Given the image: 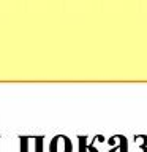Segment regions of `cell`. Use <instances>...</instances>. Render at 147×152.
Segmentation results:
<instances>
[{
	"mask_svg": "<svg viewBox=\"0 0 147 152\" xmlns=\"http://www.w3.org/2000/svg\"><path fill=\"white\" fill-rule=\"evenodd\" d=\"M49 152H73V141L66 135H55L49 141Z\"/></svg>",
	"mask_w": 147,
	"mask_h": 152,
	"instance_id": "cell-1",
	"label": "cell"
},
{
	"mask_svg": "<svg viewBox=\"0 0 147 152\" xmlns=\"http://www.w3.org/2000/svg\"><path fill=\"white\" fill-rule=\"evenodd\" d=\"M87 152H98V149L95 147V142H93V140L89 142V146H87Z\"/></svg>",
	"mask_w": 147,
	"mask_h": 152,
	"instance_id": "cell-6",
	"label": "cell"
},
{
	"mask_svg": "<svg viewBox=\"0 0 147 152\" xmlns=\"http://www.w3.org/2000/svg\"><path fill=\"white\" fill-rule=\"evenodd\" d=\"M78 144H79V152H87V146H89V136L81 135L78 136Z\"/></svg>",
	"mask_w": 147,
	"mask_h": 152,
	"instance_id": "cell-5",
	"label": "cell"
},
{
	"mask_svg": "<svg viewBox=\"0 0 147 152\" xmlns=\"http://www.w3.org/2000/svg\"><path fill=\"white\" fill-rule=\"evenodd\" d=\"M133 142H135L133 152H147V135H135Z\"/></svg>",
	"mask_w": 147,
	"mask_h": 152,
	"instance_id": "cell-4",
	"label": "cell"
},
{
	"mask_svg": "<svg viewBox=\"0 0 147 152\" xmlns=\"http://www.w3.org/2000/svg\"><path fill=\"white\" fill-rule=\"evenodd\" d=\"M108 144L111 146L109 152H130V142L125 135H112L108 138Z\"/></svg>",
	"mask_w": 147,
	"mask_h": 152,
	"instance_id": "cell-3",
	"label": "cell"
},
{
	"mask_svg": "<svg viewBox=\"0 0 147 152\" xmlns=\"http://www.w3.org/2000/svg\"><path fill=\"white\" fill-rule=\"evenodd\" d=\"M21 152H43L44 136H21Z\"/></svg>",
	"mask_w": 147,
	"mask_h": 152,
	"instance_id": "cell-2",
	"label": "cell"
}]
</instances>
